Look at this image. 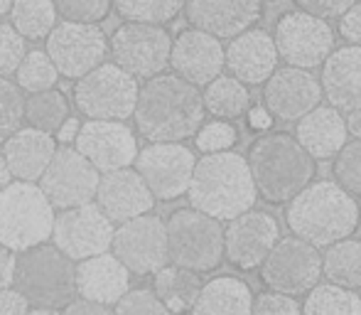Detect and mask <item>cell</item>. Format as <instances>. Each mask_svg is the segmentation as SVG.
<instances>
[{"label":"cell","mask_w":361,"mask_h":315,"mask_svg":"<svg viewBox=\"0 0 361 315\" xmlns=\"http://www.w3.org/2000/svg\"><path fill=\"white\" fill-rule=\"evenodd\" d=\"M286 225L295 237L324 249L357 234L361 207L357 197L334 180H312L286 202Z\"/></svg>","instance_id":"cell-2"},{"label":"cell","mask_w":361,"mask_h":315,"mask_svg":"<svg viewBox=\"0 0 361 315\" xmlns=\"http://www.w3.org/2000/svg\"><path fill=\"white\" fill-rule=\"evenodd\" d=\"M322 276L344 288H361V239L344 237L324 246Z\"/></svg>","instance_id":"cell-31"},{"label":"cell","mask_w":361,"mask_h":315,"mask_svg":"<svg viewBox=\"0 0 361 315\" xmlns=\"http://www.w3.org/2000/svg\"><path fill=\"white\" fill-rule=\"evenodd\" d=\"M347 133H352L354 138H361V109L347 111Z\"/></svg>","instance_id":"cell-51"},{"label":"cell","mask_w":361,"mask_h":315,"mask_svg":"<svg viewBox=\"0 0 361 315\" xmlns=\"http://www.w3.org/2000/svg\"><path fill=\"white\" fill-rule=\"evenodd\" d=\"M172 37L165 25L126 20L109 37V54L123 72L135 79H150L170 67Z\"/></svg>","instance_id":"cell-9"},{"label":"cell","mask_w":361,"mask_h":315,"mask_svg":"<svg viewBox=\"0 0 361 315\" xmlns=\"http://www.w3.org/2000/svg\"><path fill=\"white\" fill-rule=\"evenodd\" d=\"M111 311L118 315H162L167 313V308L152 288H128Z\"/></svg>","instance_id":"cell-41"},{"label":"cell","mask_w":361,"mask_h":315,"mask_svg":"<svg viewBox=\"0 0 361 315\" xmlns=\"http://www.w3.org/2000/svg\"><path fill=\"white\" fill-rule=\"evenodd\" d=\"M337 20H339V35L347 40V44H359L361 47V3H354Z\"/></svg>","instance_id":"cell-45"},{"label":"cell","mask_w":361,"mask_h":315,"mask_svg":"<svg viewBox=\"0 0 361 315\" xmlns=\"http://www.w3.org/2000/svg\"><path fill=\"white\" fill-rule=\"evenodd\" d=\"M192 138H195L197 150L202 153H219V150H231L238 143V129L233 126V121L216 119L202 124Z\"/></svg>","instance_id":"cell-38"},{"label":"cell","mask_w":361,"mask_h":315,"mask_svg":"<svg viewBox=\"0 0 361 315\" xmlns=\"http://www.w3.org/2000/svg\"><path fill=\"white\" fill-rule=\"evenodd\" d=\"M72 143L99 172L128 167L138 155L135 131L126 121L86 119L84 124H79Z\"/></svg>","instance_id":"cell-18"},{"label":"cell","mask_w":361,"mask_h":315,"mask_svg":"<svg viewBox=\"0 0 361 315\" xmlns=\"http://www.w3.org/2000/svg\"><path fill=\"white\" fill-rule=\"evenodd\" d=\"M13 286L30 301V313H62L76 296L74 261L47 242L25 249L15 256Z\"/></svg>","instance_id":"cell-5"},{"label":"cell","mask_w":361,"mask_h":315,"mask_svg":"<svg viewBox=\"0 0 361 315\" xmlns=\"http://www.w3.org/2000/svg\"><path fill=\"white\" fill-rule=\"evenodd\" d=\"M253 288L238 276H216L202 283L192 313L197 315H248L253 306Z\"/></svg>","instance_id":"cell-28"},{"label":"cell","mask_w":361,"mask_h":315,"mask_svg":"<svg viewBox=\"0 0 361 315\" xmlns=\"http://www.w3.org/2000/svg\"><path fill=\"white\" fill-rule=\"evenodd\" d=\"M30 301L15 286L0 288V315H27Z\"/></svg>","instance_id":"cell-46"},{"label":"cell","mask_w":361,"mask_h":315,"mask_svg":"<svg viewBox=\"0 0 361 315\" xmlns=\"http://www.w3.org/2000/svg\"><path fill=\"white\" fill-rule=\"evenodd\" d=\"M273 42L278 57L286 59L290 67L317 69L334 49L337 37L329 20L310 15L305 10H288L276 20Z\"/></svg>","instance_id":"cell-11"},{"label":"cell","mask_w":361,"mask_h":315,"mask_svg":"<svg viewBox=\"0 0 361 315\" xmlns=\"http://www.w3.org/2000/svg\"><path fill=\"white\" fill-rule=\"evenodd\" d=\"M62 313H67V315H106V313H111V308L104 306V303L91 301V298L74 296L72 301L62 308Z\"/></svg>","instance_id":"cell-47"},{"label":"cell","mask_w":361,"mask_h":315,"mask_svg":"<svg viewBox=\"0 0 361 315\" xmlns=\"http://www.w3.org/2000/svg\"><path fill=\"white\" fill-rule=\"evenodd\" d=\"M99 175L101 172L74 145H62L49 158L47 167L37 177V185L54 210H67L94 200Z\"/></svg>","instance_id":"cell-16"},{"label":"cell","mask_w":361,"mask_h":315,"mask_svg":"<svg viewBox=\"0 0 361 315\" xmlns=\"http://www.w3.org/2000/svg\"><path fill=\"white\" fill-rule=\"evenodd\" d=\"M44 52L62 79H79L109 54V37L94 23H57L44 37Z\"/></svg>","instance_id":"cell-12"},{"label":"cell","mask_w":361,"mask_h":315,"mask_svg":"<svg viewBox=\"0 0 361 315\" xmlns=\"http://www.w3.org/2000/svg\"><path fill=\"white\" fill-rule=\"evenodd\" d=\"M114 230V222L101 212L96 202H84V205L67 207L54 215L49 239L72 261H81L86 256L111 251Z\"/></svg>","instance_id":"cell-14"},{"label":"cell","mask_w":361,"mask_h":315,"mask_svg":"<svg viewBox=\"0 0 361 315\" xmlns=\"http://www.w3.org/2000/svg\"><path fill=\"white\" fill-rule=\"evenodd\" d=\"M23 91L8 77H0V143L23 126Z\"/></svg>","instance_id":"cell-39"},{"label":"cell","mask_w":361,"mask_h":315,"mask_svg":"<svg viewBox=\"0 0 361 315\" xmlns=\"http://www.w3.org/2000/svg\"><path fill=\"white\" fill-rule=\"evenodd\" d=\"M281 239V225L266 210L241 212L233 220H228L224 230V261L236 271H256L273 249V244Z\"/></svg>","instance_id":"cell-17"},{"label":"cell","mask_w":361,"mask_h":315,"mask_svg":"<svg viewBox=\"0 0 361 315\" xmlns=\"http://www.w3.org/2000/svg\"><path fill=\"white\" fill-rule=\"evenodd\" d=\"M187 200L190 207L219 222H228L241 212L256 207L258 192L246 155L219 150V153H204L197 158L190 187H187Z\"/></svg>","instance_id":"cell-4"},{"label":"cell","mask_w":361,"mask_h":315,"mask_svg":"<svg viewBox=\"0 0 361 315\" xmlns=\"http://www.w3.org/2000/svg\"><path fill=\"white\" fill-rule=\"evenodd\" d=\"M69 116H72V104H69L67 94L59 91L57 86L25 96L23 121H27V126H32V129L57 133V129Z\"/></svg>","instance_id":"cell-32"},{"label":"cell","mask_w":361,"mask_h":315,"mask_svg":"<svg viewBox=\"0 0 361 315\" xmlns=\"http://www.w3.org/2000/svg\"><path fill=\"white\" fill-rule=\"evenodd\" d=\"M79 124H81L79 119H72V116H69V119L57 129V141H62V143H72L76 131H79Z\"/></svg>","instance_id":"cell-50"},{"label":"cell","mask_w":361,"mask_h":315,"mask_svg":"<svg viewBox=\"0 0 361 315\" xmlns=\"http://www.w3.org/2000/svg\"><path fill=\"white\" fill-rule=\"evenodd\" d=\"M94 200L101 207V212L111 222H118V225L130 220V217L152 212V207L157 202L133 165L101 172Z\"/></svg>","instance_id":"cell-22"},{"label":"cell","mask_w":361,"mask_h":315,"mask_svg":"<svg viewBox=\"0 0 361 315\" xmlns=\"http://www.w3.org/2000/svg\"><path fill=\"white\" fill-rule=\"evenodd\" d=\"M54 8L62 20L101 25L114 10V0H54Z\"/></svg>","instance_id":"cell-40"},{"label":"cell","mask_w":361,"mask_h":315,"mask_svg":"<svg viewBox=\"0 0 361 315\" xmlns=\"http://www.w3.org/2000/svg\"><path fill=\"white\" fill-rule=\"evenodd\" d=\"M298 10H305L310 15H317L322 20H337L342 13H347L357 0H293Z\"/></svg>","instance_id":"cell-44"},{"label":"cell","mask_w":361,"mask_h":315,"mask_svg":"<svg viewBox=\"0 0 361 315\" xmlns=\"http://www.w3.org/2000/svg\"><path fill=\"white\" fill-rule=\"evenodd\" d=\"M246 124H248V129L251 131H256V133H266V131H271L273 129V116H271V111L266 109L263 104H251L248 106V111H246Z\"/></svg>","instance_id":"cell-48"},{"label":"cell","mask_w":361,"mask_h":315,"mask_svg":"<svg viewBox=\"0 0 361 315\" xmlns=\"http://www.w3.org/2000/svg\"><path fill=\"white\" fill-rule=\"evenodd\" d=\"M253 185L263 202L283 207L317 177V160L288 131H266L246 155Z\"/></svg>","instance_id":"cell-3"},{"label":"cell","mask_w":361,"mask_h":315,"mask_svg":"<svg viewBox=\"0 0 361 315\" xmlns=\"http://www.w3.org/2000/svg\"><path fill=\"white\" fill-rule=\"evenodd\" d=\"M197 158L185 143H147L138 150L133 165L147 190L160 202H175L187 195Z\"/></svg>","instance_id":"cell-15"},{"label":"cell","mask_w":361,"mask_h":315,"mask_svg":"<svg viewBox=\"0 0 361 315\" xmlns=\"http://www.w3.org/2000/svg\"><path fill=\"white\" fill-rule=\"evenodd\" d=\"M185 0H114V10L133 23L167 25L182 13Z\"/></svg>","instance_id":"cell-35"},{"label":"cell","mask_w":361,"mask_h":315,"mask_svg":"<svg viewBox=\"0 0 361 315\" xmlns=\"http://www.w3.org/2000/svg\"><path fill=\"white\" fill-rule=\"evenodd\" d=\"M322 96L339 111L361 109V47L344 44L334 47L322 64Z\"/></svg>","instance_id":"cell-25"},{"label":"cell","mask_w":361,"mask_h":315,"mask_svg":"<svg viewBox=\"0 0 361 315\" xmlns=\"http://www.w3.org/2000/svg\"><path fill=\"white\" fill-rule=\"evenodd\" d=\"M57 210L39 185L10 180L0 190V244L20 254L49 242Z\"/></svg>","instance_id":"cell-6"},{"label":"cell","mask_w":361,"mask_h":315,"mask_svg":"<svg viewBox=\"0 0 361 315\" xmlns=\"http://www.w3.org/2000/svg\"><path fill=\"white\" fill-rule=\"evenodd\" d=\"M3 160L15 180L37 182L49 158L57 150V138L39 129H18L3 141Z\"/></svg>","instance_id":"cell-27"},{"label":"cell","mask_w":361,"mask_h":315,"mask_svg":"<svg viewBox=\"0 0 361 315\" xmlns=\"http://www.w3.org/2000/svg\"><path fill=\"white\" fill-rule=\"evenodd\" d=\"M302 313L314 315H357L361 313V296L354 288H344L332 281H317L300 303Z\"/></svg>","instance_id":"cell-34"},{"label":"cell","mask_w":361,"mask_h":315,"mask_svg":"<svg viewBox=\"0 0 361 315\" xmlns=\"http://www.w3.org/2000/svg\"><path fill=\"white\" fill-rule=\"evenodd\" d=\"M15 276V251H10L8 246L0 244V288L13 286Z\"/></svg>","instance_id":"cell-49"},{"label":"cell","mask_w":361,"mask_h":315,"mask_svg":"<svg viewBox=\"0 0 361 315\" xmlns=\"http://www.w3.org/2000/svg\"><path fill=\"white\" fill-rule=\"evenodd\" d=\"M332 177L349 195L361 197V138L347 141L332 158Z\"/></svg>","instance_id":"cell-37"},{"label":"cell","mask_w":361,"mask_h":315,"mask_svg":"<svg viewBox=\"0 0 361 315\" xmlns=\"http://www.w3.org/2000/svg\"><path fill=\"white\" fill-rule=\"evenodd\" d=\"M251 313H256V315H298V313H302V306L295 301V296L266 288L263 293L253 296Z\"/></svg>","instance_id":"cell-43"},{"label":"cell","mask_w":361,"mask_h":315,"mask_svg":"<svg viewBox=\"0 0 361 315\" xmlns=\"http://www.w3.org/2000/svg\"><path fill=\"white\" fill-rule=\"evenodd\" d=\"M258 276L266 288L295 298L305 296L322 278V254L295 234L281 237L258 266Z\"/></svg>","instance_id":"cell-10"},{"label":"cell","mask_w":361,"mask_h":315,"mask_svg":"<svg viewBox=\"0 0 361 315\" xmlns=\"http://www.w3.org/2000/svg\"><path fill=\"white\" fill-rule=\"evenodd\" d=\"M10 180H13V175H10L8 165H5V160H3V153H0V190H3Z\"/></svg>","instance_id":"cell-52"},{"label":"cell","mask_w":361,"mask_h":315,"mask_svg":"<svg viewBox=\"0 0 361 315\" xmlns=\"http://www.w3.org/2000/svg\"><path fill=\"white\" fill-rule=\"evenodd\" d=\"M263 101L261 104L271 111L276 121L293 124L310 109L322 104V86L319 79L310 74V69L300 67H278L266 81H263Z\"/></svg>","instance_id":"cell-19"},{"label":"cell","mask_w":361,"mask_h":315,"mask_svg":"<svg viewBox=\"0 0 361 315\" xmlns=\"http://www.w3.org/2000/svg\"><path fill=\"white\" fill-rule=\"evenodd\" d=\"M187 23L219 40H231L263 20V0H185Z\"/></svg>","instance_id":"cell-20"},{"label":"cell","mask_w":361,"mask_h":315,"mask_svg":"<svg viewBox=\"0 0 361 315\" xmlns=\"http://www.w3.org/2000/svg\"><path fill=\"white\" fill-rule=\"evenodd\" d=\"M138 79L116 62H101L74 81V106L84 119L126 121L133 116L138 99Z\"/></svg>","instance_id":"cell-8"},{"label":"cell","mask_w":361,"mask_h":315,"mask_svg":"<svg viewBox=\"0 0 361 315\" xmlns=\"http://www.w3.org/2000/svg\"><path fill=\"white\" fill-rule=\"evenodd\" d=\"M202 101H204V114L224 121L243 119L248 106L253 104L251 86H246L231 74H219L209 84H204Z\"/></svg>","instance_id":"cell-30"},{"label":"cell","mask_w":361,"mask_h":315,"mask_svg":"<svg viewBox=\"0 0 361 315\" xmlns=\"http://www.w3.org/2000/svg\"><path fill=\"white\" fill-rule=\"evenodd\" d=\"M25 40L20 32L8 23H0V77H10L15 74L18 64L25 57Z\"/></svg>","instance_id":"cell-42"},{"label":"cell","mask_w":361,"mask_h":315,"mask_svg":"<svg viewBox=\"0 0 361 315\" xmlns=\"http://www.w3.org/2000/svg\"><path fill=\"white\" fill-rule=\"evenodd\" d=\"M15 77H18L20 91L35 94V91L57 86L59 72L52 64V59L47 57V52H42V49H30V52H25L23 62L15 69Z\"/></svg>","instance_id":"cell-36"},{"label":"cell","mask_w":361,"mask_h":315,"mask_svg":"<svg viewBox=\"0 0 361 315\" xmlns=\"http://www.w3.org/2000/svg\"><path fill=\"white\" fill-rule=\"evenodd\" d=\"M200 288H202L200 273L192 271V268L177 266V263L167 261L165 266H160L152 273V291L157 293V298L167 308V313L192 311Z\"/></svg>","instance_id":"cell-29"},{"label":"cell","mask_w":361,"mask_h":315,"mask_svg":"<svg viewBox=\"0 0 361 315\" xmlns=\"http://www.w3.org/2000/svg\"><path fill=\"white\" fill-rule=\"evenodd\" d=\"M111 254L128 268L133 276H152L170 261L167 254L165 220L152 212L130 217L114 230Z\"/></svg>","instance_id":"cell-13"},{"label":"cell","mask_w":361,"mask_h":315,"mask_svg":"<svg viewBox=\"0 0 361 315\" xmlns=\"http://www.w3.org/2000/svg\"><path fill=\"white\" fill-rule=\"evenodd\" d=\"M165 230L172 263L197 273L216 271L224 263V227L214 217L195 207H180L165 222Z\"/></svg>","instance_id":"cell-7"},{"label":"cell","mask_w":361,"mask_h":315,"mask_svg":"<svg viewBox=\"0 0 361 315\" xmlns=\"http://www.w3.org/2000/svg\"><path fill=\"white\" fill-rule=\"evenodd\" d=\"M278 62L273 35L258 25L231 37L228 47H224V69L246 86H261L278 69Z\"/></svg>","instance_id":"cell-23"},{"label":"cell","mask_w":361,"mask_h":315,"mask_svg":"<svg viewBox=\"0 0 361 315\" xmlns=\"http://www.w3.org/2000/svg\"><path fill=\"white\" fill-rule=\"evenodd\" d=\"M130 119L147 143H182L204 124V101L200 86L172 74H155L138 89Z\"/></svg>","instance_id":"cell-1"},{"label":"cell","mask_w":361,"mask_h":315,"mask_svg":"<svg viewBox=\"0 0 361 315\" xmlns=\"http://www.w3.org/2000/svg\"><path fill=\"white\" fill-rule=\"evenodd\" d=\"M74 283L76 296L114 308L116 301L130 288V271L114 254L104 251L74 261Z\"/></svg>","instance_id":"cell-24"},{"label":"cell","mask_w":361,"mask_h":315,"mask_svg":"<svg viewBox=\"0 0 361 315\" xmlns=\"http://www.w3.org/2000/svg\"><path fill=\"white\" fill-rule=\"evenodd\" d=\"M10 5H13V0H0V20H3L5 15H8Z\"/></svg>","instance_id":"cell-53"},{"label":"cell","mask_w":361,"mask_h":315,"mask_svg":"<svg viewBox=\"0 0 361 315\" xmlns=\"http://www.w3.org/2000/svg\"><path fill=\"white\" fill-rule=\"evenodd\" d=\"M170 67L177 77L195 86H204L224 72V44L200 28H187L172 40Z\"/></svg>","instance_id":"cell-21"},{"label":"cell","mask_w":361,"mask_h":315,"mask_svg":"<svg viewBox=\"0 0 361 315\" xmlns=\"http://www.w3.org/2000/svg\"><path fill=\"white\" fill-rule=\"evenodd\" d=\"M293 136L317 162L332 160L347 143V121L332 104H317L295 121Z\"/></svg>","instance_id":"cell-26"},{"label":"cell","mask_w":361,"mask_h":315,"mask_svg":"<svg viewBox=\"0 0 361 315\" xmlns=\"http://www.w3.org/2000/svg\"><path fill=\"white\" fill-rule=\"evenodd\" d=\"M10 25L20 32L25 42H39L57 25L54 0H13L8 10Z\"/></svg>","instance_id":"cell-33"}]
</instances>
